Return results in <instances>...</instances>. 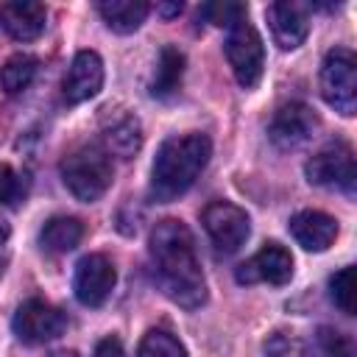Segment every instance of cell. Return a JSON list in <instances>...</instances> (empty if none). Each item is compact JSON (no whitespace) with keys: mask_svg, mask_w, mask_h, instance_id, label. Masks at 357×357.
<instances>
[{"mask_svg":"<svg viewBox=\"0 0 357 357\" xmlns=\"http://www.w3.org/2000/svg\"><path fill=\"white\" fill-rule=\"evenodd\" d=\"M148 251L162 293L184 310H198L206 301V282L190 229L176 218L159 220L151 231Z\"/></svg>","mask_w":357,"mask_h":357,"instance_id":"6da1fadb","label":"cell"},{"mask_svg":"<svg viewBox=\"0 0 357 357\" xmlns=\"http://www.w3.org/2000/svg\"><path fill=\"white\" fill-rule=\"evenodd\" d=\"M212 156V142L206 134L190 131V134H173L167 137L153 159L151 167V198L159 204H167L187 192L195 178L204 173L206 162Z\"/></svg>","mask_w":357,"mask_h":357,"instance_id":"7a4b0ae2","label":"cell"},{"mask_svg":"<svg viewBox=\"0 0 357 357\" xmlns=\"http://www.w3.org/2000/svg\"><path fill=\"white\" fill-rule=\"evenodd\" d=\"M61 181L78 201H98L114 181V167L109 153L95 142H81L73 151L64 153L61 165Z\"/></svg>","mask_w":357,"mask_h":357,"instance_id":"3957f363","label":"cell"},{"mask_svg":"<svg viewBox=\"0 0 357 357\" xmlns=\"http://www.w3.org/2000/svg\"><path fill=\"white\" fill-rule=\"evenodd\" d=\"M321 95L343 117L357 112V59L349 47H335L324 56Z\"/></svg>","mask_w":357,"mask_h":357,"instance_id":"277c9868","label":"cell"},{"mask_svg":"<svg viewBox=\"0 0 357 357\" xmlns=\"http://www.w3.org/2000/svg\"><path fill=\"white\" fill-rule=\"evenodd\" d=\"M223 50H226V59H229V67H231L237 84L243 89L257 86L262 78V67H265V47H262L257 28L248 20L231 25L226 33Z\"/></svg>","mask_w":357,"mask_h":357,"instance_id":"5b68a950","label":"cell"},{"mask_svg":"<svg viewBox=\"0 0 357 357\" xmlns=\"http://www.w3.org/2000/svg\"><path fill=\"white\" fill-rule=\"evenodd\" d=\"M304 173H307L310 184L354 195L357 165H354V153H351V148L346 142H332V145L321 148L318 153H312L307 159V165H304Z\"/></svg>","mask_w":357,"mask_h":357,"instance_id":"8992f818","label":"cell"},{"mask_svg":"<svg viewBox=\"0 0 357 357\" xmlns=\"http://www.w3.org/2000/svg\"><path fill=\"white\" fill-rule=\"evenodd\" d=\"M11 326H14V335H17L22 343L39 346V343H50V340H56L59 335H64V329H67V315H64L59 307L42 301V298H28V301H22V304L17 307Z\"/></svg>","mask_w":357,"mask_h":357,"instance_id":"52a82bcc","label":"cell"},{"mask_svg":"<svg viewBox=\"0 0 357 357\" xmlns=\"http://www.w3.org/2000/svg\"><path fill=\"white\" fill-rule=\"evenodd\" d=\"M201 220H204V229H206L209 240L223 254L237 251L248 240V231H251V220H248L245 209H240L231 201L206 204L204 212H201Z\"/></svg>","mask_w":357,"mask_h":357,"instance_id":"ba28073f","label":"cell"},{"mask_svg":"<svg viewBox=\"0 0 357 357\" xmlns=\"http://www.w3.org/2000/svg\"><path fill=\"white\" fill-rule=\"evenodd\" d=\"M318 126H321L318 114L307 103L293 100V103H284L276 109V114L268 126V137L279 151H296L315 137Z\"/></svg>","mask_w":357,"mask_h":357,"instance_id":"9c48e42d","label":"cell"},{"mask_svg":"<svg viewBox=\"0 0 357 357\" xmlns=\"http://www.w3.org/2000/svg\"><path fill=\"white\" fill-rule=\"evenodd\" d=\"M98 123H100V137L106 142V151L128 159L139 151L142 145V126H139V117L123 106V103H106L98 114Z\"/></svg>","mask_w":357,"mask_h":357,"instance_id":"30bf717a","label":"cell"},{"mask_svg":"<svg viewBox=\"0 0 357 357\" xmlns=\"http://www.w3.org/2000/svg\"><path fill=\"white\" fill-rule=\"evenodd\" d=\"M114 282H117V271L112 259L106 254H86L75 265L73 290L84 307H100L114 290Z\"/></svg>","mask_w":357,"mask_h":357,"instance_id":"8fae6325","label":"cell"},{"mask_svg":"<svg viewBox=\"0 0 357 357\" xmlns=\"http://www.w3.org/2000/svg\"><path fill=\"white\" fill-rule=\"evenodd\" d=\"M237 282L240 284H254V282H268V284H287L293 279V257L284 245L279 243H265L251 259H245L237 268Z\"/></svg>","mask_w":357,"mask_h":357,"instance_id":"7c38bea8","label":"cell"},{"mask_svg":"<svg viewBox=\"0 0 357 357\" xmlns=\"http://www.w3.org/2000/svg\"><path fill=\"white\" fill-rule=\"evenodd\" d=\"M103 86V59L95 50H81L75 53V59L70 61L64 81H61V92L67 103H84L89 98H95Z\"/></svg>","mask_w":357,"mask_h":357,"instance_id":"4fadbf2b","label":"cell"},{"mask_svg":"<svg viewBox=\"0 0 357 357\" xmlns=\"http://www.w3.org/2000/svg\"><path fill=\"white\" fill-rule=\"evenodd\" d=\"M0 25L3 31L17 42H33L42 36L47 25V8L45 3L33 0H11L0 6Z\"/></svg>","mask_w":357,"mask_h":357,"instance_id":"5bb4252c","label":"cell"},{"mask_svg":"<svg viewBox=\"0 0 357 357\" xmlns=\"http://www.w3.org/2000/svg\"><path fill=\"white\" fill-rule=\"evenodd\" d=\"M268 25H271V36L282 50H296L307 33H310V20L304 6L298 3H271L265 8Z\"/></svg>","mask_w":357,"mask_h":357,"instance_id":"9a60e30c","label":"cell"},{"mask_svg":"<svg viewBox=\"0 0 357 357\" xmlns=\"http://www.w3.org/2000/svg\"><path fill=\"white\" fill-rule=\"evenodd\" d=\"M290 234L307 251H326L337 237V220L318 209H301L290 218Z\"/></svg>","mask_w":357,"mask_h":357,"instance_id":"2e32d148","label":"cell"},{"mask_svg":"<svg viewBox=\"0 0 357 357\" xmlns=\"http://www.w3.org/2000/svg\"><path fill=\"white\" fill-rule=\"evenodd\" d=\"M181 75H184V53L173 45H165L156 59L153 78H151V95L159 100L173 98L181 86Z\"/></svg>","mask_w":357,"mask_h":357,"instance_id":"e0dca14e","label":"cell"},{"mask_svg":"<svg viewBox=\"0 0 357 357\" xmlns=\"http://www.w3.org/2000/svg\"><path fill=\"white\" fill-rule=\"evenodd\" d=\"M148 11H151V6L142 0H103V3H98V14L103 17V22L114 33H134L145 22Z\"/></svg>","mask_w":357,"mask_h":357,"instance_id":"ac0fdd59","label":"cell"},{"mask_svg":"<svg viewBox=\"0 0 357 357\" xmlns=\"http://www.w3.org/2000/svg\"><path fill=\"white\" fill-rule=\"evenodd\" d=\"M84 237V226L78 218H67V215H59V218H50L42 231H39V245L50 254H67L73 251Z\"/></svg>","mask_w":357,"mask_h":357,"instance_id":"d6986e66","label":"cell"},{"mask_svg":"<svg viewBox=\"0 0 357 357\" xmlns=\"http://www.w3.org/2000/svg\"><path fill=\"white\" fill-rule=\"evenodd\" d=\"M36 59L28 53H14L11 59H6V64L0 67V89L6 95H20L22 89L31 86L33 75H36Z\"/></svg>","mask_w":357,"mask_h":357,"instance_id":"ffe728a7","label":"cell"},{"mask_svg":"<svg viewBox=\"0 0 357 357\" xmlns=\"http://www.w3.org/2000/svg\"><path fill=\"white\" fill-rule=\"evenodd\" d=\"M137 357H187V349L181 346L178 337H173L165 329H151L139 340Z\"/></svg>","mask_w":357,"mask_h":357,"instance_id":"44dd1931","label":"cell"},{"mask_svg":"<svg viewBox=\"0 0 357 357\" xmlns=\"http://www.w3.org/2000/svg\"><path fill=\"white\" fill-rule=\"evenodd\" d=\"M329 298L346 315H354V268L346 265L329 276Z\"/></svg>","mask_w":357,"mask_h":357,"instance_id":"7402d4cb","label":"cell"},{"mask_svg":"<svg viewBox=\"0 0 357 357\" xmlns=\"http://www.w3.org/2000/svg\"><path fill=\"white\" fill-rule=\"evenodd\" d=\"M315 354L318 357H354V346L349 335L332 326H321L315 335Z\"/></svg>","mask_w":357,"mask_h":357,"instance_id":"603a6c76","label":"cell"},{"mask_svg":"<svg viewBox=\"0 0 357 357\" xmlns=\"http://www.w3.org/2000/svg\"><path fill=\"white\" fill-rule=\"evenodd\" d=\"M265 357H310V346L293 332H273L262 346Z\"/></svg>","mask_w":357,"mask_h":357,"instance_id":"cb8c5ba5","label":"cell"},{"mask_svg":"<svg viewBox=\"0 0 357 357\" xmlns=\"http://www.w3.org/2000/svg\"><path fill=\"white\" fill-rule=\"evenodd\" d=\"M201 14L212 25H218V28H231V25H237V22L245 20L248 8L243 3H209V6L201 8Z\"/></svg>","mask_w":357,"mask_h":357,"instance_id":"d4e9b609","label":"cell"},{"mask_svg":"<svg viewBox=\"0 0 357 357\" xmlns=\"http://www.w3.org/2000/svg\"><path fill=\"white\" fill-rule=\"evenodd\" d=\"M25 198V176L11 165H0V204L14 206Z\"/></svg>","mask_w":357,"mask_h":357,"instance_id":"484cf974","label":"cell"},{"mask_svg":"<svg viewBox=\"0 0 357 357\" xmlns=\"http://www.w3.org/2000/svg\"><path fill=\"white\" fill-rule=\"evenodd\" d=\"M92 357H126V354H123V343L109 335V337H103V340L95 346V354H92Z\"/></svg>","mask_w":357,"mask_h":357,"instance_id":"4316f807","label":"cell"},{"mask_svg":"<svg viewBox=\"0 0 357 357\" xmlns=\"http://www.w3.org/2000/svg\"><path fill=\"white\" fill-rule=\"evenodd\" d=\"M156 14H162V17H176V14H181V3H159V6H156Z\"/></svg>","mask_w":357,"mask_h":357,"instance_id":"83f0119b","label":"cell"},{"mask_svg":"<svg viewBox=\"0 0 357 357\" xmlns=\"http://www.w3.org/2000/svg\"><path fill=\"white\" fill-rule=\"evenodd\" d=\"M8 234H11V226H8V220L0 215V245L8 240Z\"/></svg>","mask_w":357,"mask_h":357,"instance_id":"f1b7e54d","label":"cell"},{"mask_svg":"<svg viewBox=\"0 0 357 357\" xmlns=\"http://www.w3.org/2000/svg\"><path fill=\"white\" fill-rule=\"evenodd\" d=\"M53 357H78L75 351H59V354H53Z\"/></svg>","mask_w":357,"mask_h":357,"instance_id":"f546056e","label":"cell"}]
</instances>
